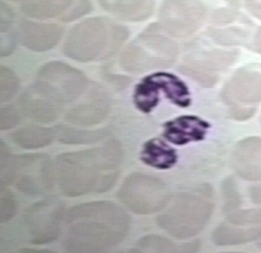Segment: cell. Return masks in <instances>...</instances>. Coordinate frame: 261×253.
Returning a JSON list of instances; mask_svg holds the SVG:
<instances>
[{"label":"cell","mask_w":261,"mask_h":253,"mask_svg":"<svg viewBox=\"0 0 261 253\" xmlns=\"http://www.w3.org/2000/svg\"><path fill=\"white\" fill-rule=\"evenodd\" d=\"M233 165L242 178L261 181V138L240 141L233 153Z\"/></svg>","instance_id":"ac0fdd59"},{"label":"cell","mask_w":261,"mask_h":253,"mask_svg":"<svg viewBox=\"0 0 261 253\" xmlns=\"http://www.w3.org/2000/svg\"><path fill=\"white\" fill-rule=\"evenodd\" d=\"M255 46L261 53V29L258 31L256 37H255Z\"/></svg>","instance_id":"4dcf8cb0"},{"label":"cell","mask_w":261,"mask_h":253,"mask_svg":"<svg viewBox=\"0 0 261 253\" xmlns=\"http://www.w3.org/2000/svg\"><path fill=\"white\" fill-rule=\"evenodd\" d=\"M177 55L176 43L163 35L159 25H151L124 49L119 65L125 72L142 73L169 68Z\"/></svg>","instance_id":"8992f818"},{"label":"cell","mask_w":261,"mask_h":253,"mask_svg":"<svg viewBox=\"0 0 261 253\" xmlns=\"http://www.w3.org/2000/svg\"><path fill=\"white\" fill-rule=\"evenodd\" d=\"M17 212V201L14 193L5 186H1L0 192V222L4 224L10 221Z\"/></svg>","instance_id":"4316f807"},{"label":"cell","mask_w":261,"mask_h":253,"mask_svg":"<svg viewBox=\"0 0 261 253\" xmlns=\"http://www.w3.org/2000/svg\"><path fill=\"white\" fill-rule=\"evenodd\" d=\"M248 4L250 11L261 18V0H248Z\"/></svg>","instance_id":"f546056e"},{"label":"cell","mask_w":261,"mask_h":253,"mask_svg":"<svg viewBox=\"0 0 261 253\" xmlns=\"http://www.w3.org/2000/svg\"><path fill=\"white\" fill-rule=\"evenodd\" d=\"M17 1H19V0H17ZM21 1H24V0H21Z\"/></svg>","instance_id":"1f68e13d"},{"label":"cell","mask_w":261,"mask_h":253,"mask_svg":"<svg viewBox=\"0 0 261 253\" xmlns=\"http://www.w3.org/2000/svg\"><path fill=\"white\" fill-rule=\"evenodd\" d=\"M64 27L54 23H37L23 20L20 24L22 44L36 52H45L57 46Z\"/></svg>","instance_id":"e0dca14e"},{"label":"cell","mask_w":261,"mask_h":253,"mask_svg":"<svg viewBox=\"0 0 261 253\" xmlns=\"http://www.w3.org/2000/svg\"><path fill=\"white\" fill-rule=\"evenodd\" d=\"M261 238V225L227 226L220 225L213 233V241L217 245H235L256 241Z\"/></svg>","instance_id":"7402d4cb"},{"label":"cell","mask_w":261,"mask_h":253,"mask_svg":"<svg viewBox=\"0 0 261 253\" xmlns=\"http://www.w3.org/2000/svg\"><path fill=\"white\" fill-rule=\"evenodd\" d=\"M35 86L54 103L64 108L77 100L87 89L86 76L80 70L62 62H50L37 73Z\"/></svg>","instance_id":"9c48e42d"},{"label":"cell","mask_w":261,"mask_h":253,"mask_svg":"<svg viewBox=\"0 0 261 253\" xmlns=\"http://www.w3.org/2000/svg\"><path fill=\"white\" fill-rule=\"evenodd\" d=\"M204 19L200 0H165L160 10V26L173 37H187L196 33Z\"/></svg>","instance_id":"8fae6325"},{"label":"cell","mask_w":261,"mask_h":253,"mask_svg":"<svg viewBox=\"0 0 261 253\" xmlns=\"http://www.w3.org/2000/svg\"><path fill=\"white\" fill-rule=\"evenodd\" d=\"M65 218V205L57 198L50 196L31 205L23 217L30 241L34 244H45L56 241Z\"/></svg>","instance_id":"30bf717a"},{"label":"cell","mask_w":261,"mask_h":253,"mask_svg":"<svg viewBox=\"0 0 261 253\" xmlns=\"http://www.w3.org/2000/svg\"><path fill=\"white\" fill-rule=\"evenodd\" d=\"M64 248L71 252H99L114 248L127 236L130 217L113 202L73 206L66 214Z\"/></svg>","instance_id":"6da1fadb"},{"label":"cell","mask_w":261,"mask_h":253,"mask_svg":"<svg viewBox=\"0 0 261 253\" xmlns=\"http://www.w3.org/2000/svg\"><path fill=\"white\" fill-rule=\"evenodd\" d=\"M0 169L1 186L13 184L22 193L32 195L48 193L56 179L55 165L48 156H11L4 142L0 146Z\"/></svg>","instance_id":"5b68a950"},{"label":"cell","mask_w":261,"mask_h":253,"mask_svg":"<svg viewBox=\"0 0 261 253\" xmlns=\"http://www.w3.org/2000/svg\"><path fill=\"white\" fill-rule=\"evenodd\" d=\"M235 59L234 52L214 50L191 56L181 70L204 87H212L218 80V72H223Z\"/></svg>","instance_id":"4fadbf2b"},{"label":"cell","mask_w":261,"mask_h":253,"mask_svg":"<svg viewBox=\"0 0 261 253\" xmlns=\"http://www.w3.org/2000/svg\"><path fill=\"white\" fill-rule=\"evenodd\" d=\"M20 122L18 111L12 107L1 108L0 114V128L1 130H8L15 127Z\"/></svg>","instance_id":"f1b7e54d"},{"label":"cell","mask_w":261,"mask_h":253,"mask_svg":"<svg viewBox=\"0 0 261 253\" xmlns=\"http://www.w3.org/2000/svg\"><path fill=\"white\" fill-rule=\"evenodd\" d=\"M128 30L102 17L89 18L71 29L63 52L72 60L88 63L112 57L128 38Z\"/></svg>","instance_id":"3957f363"},{"label":"cell","mask_w":261,"mask_h":253,"mask_svg":"<svg viewBox=\"0 0 261 253\" xmlns=\"http://www.w3.org/2000/svg\"><path fill=\"white\" fill-rule=\"evenodd\" d=\"M111 14L128 22L147 20L154 11V0H98Z\"/></svg>","instance_id":"ffe728a7"},{"label":"cell","mask_w":261,"mask_h":253,"mask_svg":"<svg viewBox=\"0 0 261 253\" xmlns=\"http://www.w3.org/2000/svg\"><path fill=\"white\" fill-rule=\"evenodd\" d=\"M20 107L24 116L41 123L56 121L62 110V107L42 94L34 85L21 97Z\"/></svg>","instance_id":"d6986e66"},{"label":"cell","mask_w":261,"mask_h":253,"mask_svg":"<svg viewBox=\"0 0 261 253\" xmlns=\"http://www.w3.org/2000/svg\"><path fill=\"white\" fill-rule=\"evenodd\" d=\"M214 210L213 190L202 185L174 195L156 222L173 238L187 240L202 232Z\"/></svg>","instance_id":"277c9868"},{"label":"cell","mask_w":261,"mask_h":253,"mask_svg":"<svg viewBox=\"0 0 261 253\" xmlns=\"http://www.w3.org/2000/svg\"><path fill=\"white\" fill-rule=\"evenodd\" d=\"M111 110V100L107 92L100 86H93L85 98L71 108L66 120L79 126H92L101 123Z\"/></svg>","instance_id":"9a60e30c"},{"label":"cell","mask_w":261,"mask_h":253,"mask_svg":"<svg viewBox=\"0 0 261 253\" xmlns=\"http://www.w3.org/2000/svg\"><path fill=\"white\" fill-rule=\"evenodd\" d=\"M19 79L12 70L2 66L0 68V100L1 103L9 102L19 89Z\"/></svg>","instance_id":"d4e9b609"},{"label":"cell","mask_w":261,"mask_h":253,"mask_svg":"<svg viewBox=\"0 0 261 253\" xmlns=\"http://www.w3.org/2000/svg\"><path fill=\"white\" fill-rule=\"evenodd\" d=\"M22 12L34 19H59L71 22L91 10L89 0H24Z\"/></svg>","instance_id":"7c38bea8"},{"label":"cell","mask_w":261,"mask_h":253,"mask_svg":"<svg viewBox=\"0 0 261 253\" xmlns=\"http://www.w3.org/2000/svg\"><path fill=\"white\" fill-rule=\"evenodd\" d=\"M56 132L60 142L65 144L95 143L106 135L103 130L83 131L69 127H58Z\"/></svg>","instance_id":"cb8c5ba5"},{"label":"cell","mask_w":261,"mask_h":253,"mask_svg":"<svg viewBox=\"0 0 261 253\" xmlns=\"http://www.w3.org/2000/svg\"><path fill=\"white\" fill-rule=\"evenodd\" d=\"M222 97L238 109L260 102L261 68H246L236 72L225 85Z\"/></svg>","instance_id":"5bb4252c"},{"label":"cell","mask_w":261,"mask_h":253,"mask_svg":"<svg viewBox=\"0 0 261 253\" xmlns=\"http://www.w3.org/2000/svg\"><path fill=\"white\" fill-rule=\"evenodd\" d=\"M180 108H188L192 103L187 85L171 72H153L135 85L132 101L135 108L143 114H150L158 107L161 96Z\"/></svg>","instance_id":"52a82bcc"},{"label":"cell","mask_w":261,"mask_h":253,"mask_svg":"<svg viewBox=\"0 0 261 253\" xmlns=\"http://www.w3.org/2000/svg\"><path fill=\"white\" fill-rule=\"evenodd\" d=\"M122 150L109 141L94 149L61 154L55 159V174L62 193L80 196L110 191L119 179Z\"/></svg>","instance_id":"7a4b0ae2"},{"label":"cell","mask_w":261,"mask_h":253,"mask_svg":"<svg viewBox=\"0 0 261 253\" xmlns=\"http://www.w3.org/2000/svg\"><path fill=\"white\" fill-rule=\"evenodd\" d=\"M227 221L237 226L261 225V207L235 211L227 217Z\"/></svg>","instance_id":"484cf974"},{"label":"cell","mask_w":261,"mask_h":253,"mask_svg":"<svg viewBox=\"0 0 261 253\" xmlns=\"http://www.w3.org/2000/svg\"><path fill=\"white\" fill-rule=\"evenodd\" d=\"M163 128V136L166 141L176 146H184L202 141L211 124L196 116H181L165 122Z\"/></svg>","instance_id":"2e32d148"},{"label":"cell","mask_w":261,"mask_h":253,"mask_svg":"<svg viewBox=\"0 0 261 253\" xmlns=\"http://www.w3.org/2000/svg\"><path fill=\"white\" fill-rule=\"evenodd\" d=\"M118 196L123 205L140 215L163 211L171 200L164 181L142 173L129 175L122 183Z\"/></svg>","instance_id":"ba28073f"},{"label":"cell","mask_w":261,"mask_h":253,"mask_svg":"<svg viewBox=\"0 0 261 253\" xmlns=\"http://www.w3.org/2000/svg\"><path fill=\"white\" fill-rule=\"evenodd\" d=\"M15 144L27 150H36L51 144L57 137L55 128L45 126H25L11 135Z\"/></svg>","instance_id":"603a6c76"},{"label":"cell","mask_w":261,"mask_h":253,"mask_svg":"<svg viewBox=\"0 0 261 253\" xmlns=\"http://www.w3.org/2000/svg\"><path fill=\"white\" fill-rule=\"evenodd\" d=\"M138 246L145 251H175L176 247L172 241L166 238L150 235L140 240Z\"/></svg>","instance_id":"83f0119b"},{"label":"cell","mask_w":261,"mask_h":253,"mask_svg":"<svg viewBox=\"0 0 261 253\" xmlns=\"http://www.w3.org/2000/svg\"><path fill=\"white\" fill-rule=\"evenodd\" d=\"M140 160L144 164L159 170L172 168L178 161L177 152L166 141L153 138L143 144Z\"/></svg>","instance_id":"44dd1931"}]
</instances>
